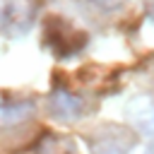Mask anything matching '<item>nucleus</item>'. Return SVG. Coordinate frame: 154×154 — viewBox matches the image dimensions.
<instances>
[{"mask_svg": "<svg viewBox=\"0 0 154 154\" xmlns=\"http://www.w3.org/2000/svg\"><path fill=\"white\" fill-rule=\"evenodd\" d=\"M128 120L135 125V130L144 135H154V96L152 94H137L125 106Z\"/></svg>", "mask_w": 154, "mask_h": 154, "instance_id": "nucleus-4", "label": "nucleus"}, {"mask_svg": "<svg viewBox=\"0 0 154 154\" xmlns=\"http://www.w3.org/2000/svg\"><path fill=\"white\" fill-rule=\"evenodd\" d=\"M36 22V0H0V34L24 38Z\"/></svg>", "mask_w": 154, "mask_h": 154, "instance_id": "nucleus-1", "label": "nucleus"}, {"mask_svg": "<svg viewBox=\"0 0 154 154\" xmlns=\"http://www.w3.org/2000/svg\"><path fill=\"white\" fill-rule=\"evenodd\" d=\"M152 5H154V0H152Z\"/></svg>", "mask_w": 154, "mask_h": 154, "instance_id": "nucleus-9", "label": "nucleus"}, {"mask_svg": "<svg viewBox=\"0 0 154 154\" xmlns=\"http://www.w3.org/2000/svg\"><path fill=\"white\" fill-rule=\"evenodd\" d=\"M46 43L58 58H67L87 43V36L82 31H77L75 26H70L60 19H53L51 24H46Z\"/></svg>", "mask_w": 154, "mask_h": 154, "instance_id": "nucleus-2", "label": "nucleus"}, {"mask_svg": "<svg viewBox=\"0 0 154 154\" xmlns=\"http://www.w3.org/2000/svg\"><path fill=\"white\" fill-rule=\"evenodd\" d=\"M132 137H125L120 132L116 135H99L91 144V152L94 154H132Z\"/></svg>", "mask_w": 154, "mask_h": 154, "instance_id": "nucleus-6", "label": "nucleus"}, {"mask_svg": "<svg viewBox=\"0 0 154 154\" xmlns=\"http://www.w3.org/2000/svg\"><path fill=\"white\" fill-rule=\"evenodd\" d=\"M144 154H154V142H152V144L147 147V152H144Z\"/></svg>", "mask_w": 154, "mask_h": 154, "instance_id": "nucleus-8", "label": "nucleus"}, {"mask_svg": "<svg viewBox=\"0 0 154 154\" xmlns=\"http://www.w3.org/2000/svg\"><path fill=\"white\" fill-rule=\"evenodd\" d=\"M96 7H101V10H116V7H120L125 0H91Z\"/></svg>", "mask_w": 154, "mask_h": 154, "instance_id": "nucleus-7", "label": "nucleus"}, {"mask_svg": "<svg viewBox=\"0 0 154 154\" xmlns=\"http://www.w3.org/2000/svg\"><path fill=\"white\" fill-rule=\"evenodd\" d=\"M36 111V103L31 99H19L10 94H0V130L17 128L24 120H29Z\"/></svg>", "mask_w": 154, "mask_h": 154, "instance_id": "nucleus-3", "label": "nucleus"}, {"mask_svg": "<svg viewBox=\"0 0 154 154\" xmlns=\"http://www.w3.org/2000/svg\"><path fill=\"white\" fill-rule=\"evenodd\" d=\"M51 111L55 118H63V120H77L82 116V101L67 91V89H55L51 94Z\"/></svg>", "mask_w": 154, "mask_h": 154, "instance_id": "nucleus-5", "label": "nucleus"}]
</instances>
